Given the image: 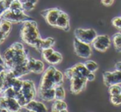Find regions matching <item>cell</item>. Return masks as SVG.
<instances>
[{"mask_svg":"<svg viewBox=\"0 0 121 112\" xmlns=\"http://www.w3.org/2000/svg\"><path fill=\"white\" fill-rule=\"evenodd\" d=\"M3 57L8 69H12L16 66L26 64L29 59L23 45L19 42H15L10 45L3 52Z\"/></svg>","mask_w":121,"mask_h":112,"instance_id":"1","label":"cell"},{"mask_svg":"<svg viewBox=\"0 0 121 112\" xmlns=\"http://www.w3.org/2000/svg\"><path fill=\"white\" fill-rule=\"evenodd\" d=\"M0 64L5 65V62H4V59H3V57L1 55H0Z\"/></svg>","mask_w":121,"mask_h":112,"instance_id":"44","label":"cell"},{"mask_svg":"<svg viewBox=\"0 0 121 112\" xmlns=\"http://www.w3.org/2000/svg\"><path fill=\"white\" fill-rule=\"evenodd\" d=\"M12 29V22L7 21V20L2 19L1 23H0V30L4 32L7 35H9Z\"/></svg>","mask_w":121,"mask_h":112,"instance_id":"23","label":"cell"},{"mask_svg":"<svg viewBox=\"0 0 121 112\" xmlns=\"http://www.w3.org/2000/svg\"><path fill=\"white\" fill-rule=\"evenodd\" d=\"M0 112H3V109L1 108V106H0Z\"/></svg>","mask_w":121,"mask_h":112,"instance_id":"46","label":"cell"},{"mask_svg":"<svg viewBox=\"0 0 121 112\" xmlns=\"http://www.w3.org/2000/svg\"><path fill=\"white\" fill-rule=\"evenodd\" d=\"M9 9L11 10H18V9H22V3L21 0H13V2L12 3L11 6H10Z\"/></svg>","mask_w":121,"mask_h":112,"instance_id":"32","label":"cell"},{"mask_svg":"<svg viewBox=\"0 0 121 112\" xmlns=\"http://www.w3.org/2000/svg\"><path fill=\"white\" fill-rule=\"evenodd\" d=\"M22 3H24V2H32V3H35L36 4V3L38 2V0H21Z\"/></svg>","mask_w":121,"mask_h":112,"instance_id":"43","label":"cell"},{"mask_svg":"<svg viewBox=\"0 0 121 112\" xmlns=\"http://www.w3.org/2000/svg\"><path fill=\"white\" fill-rule=\"evenodd\" d=\"M112 42L115 50L119 53L121 52V31L114 34L112 36Z\"/></svg>","mask_w":121,"mask_h":112,"instance_id":"21","label":"cell"},{"mask_svg":"<svg viewBox=\"0 0 121 112\" xmlns=\"http://www.w3.org/2000/svg\"><path fill=\"white\" fill-rule=\"evenodd\" d=\"M6 69H7V67H6V65H3V64H0V73H2L3 71L6 70Z\"/></svg>","mask_w":121,"mask_h":112,"instance_id":"42","label":"cell"},{"mask_svg":"<svg viewBox=\"0 0 121 112\" xmlns=\"http://www.w3.org/2000/svg\"><path fill=\"white\" fill-rule=\"evenodd\" d=\"M56 28L61 29L65 31H69L70 30V24H69V17L64 12L61 11L60 14H59V17L56 22L55 25Z\"/></svg>","mask_w":121,"mask_h":112,"instance_id":"12","label":"cell"},{"mask_svg":"<svg viewBox=\"0 0 121 112\" xmlns=\"http://www.w3.org/2000/svg\"><path fill=\"white\" fill-rule=\"evenodd\" d=\"M20 36L26 45L40 51L43 39L40 37L36 22L30 19L22 22V26L20 30Z\"/></svg>","mask_w":121,"mask_h":112,"instance_id":"2","label":"cell"},{"mask_svg":"<svg viewBox=\"0 0 121 112\" xmlns=\"http://www.w3.org/2000/svg\"><path fill=\"white\" fill-rule=\"evenodd\" d=\"M22 84H23V81L20 79V78H17L15 79L14 82H13V87L14 88V90L16 91H20L22 90Z\"/></svg>","mask_w":121,"mask_h":112,"instance_id":"33","label":"cell"},{"mask_svg":"<svg viewBox=\"0 0 121 112\" xmlns=\"http://www.w3.org/2000/svg\"><path fill=\"white\" fill-rule=\"evenodd\" d=\"M44 71H45V64H44V63L42 62L41 60L36 59L35 65H34L33 69H32V70H31V73L40 74V73H42Z\"/></svg>","mask_w":121,"mask_h":112,"instance_id":"22","label":"cell"},{"mask_svg":"<svg viewBox=\"0 0 121 112\" xmlns=\"http://www.w3.org/2000/svg\"><path fill=\"white\" fill-rule=\"evenodd\" d=\"M24 108L26 111L31 112H45L48 111L47 107L44 103L40 102V101H37L35 100H32L30 102H28Z\"/></svg>","mask_w":121,"mask_h":112,"instance_id":"13","label":"cell"},{"mask_svg":"<svg viewBox=\"0 0 121 112\" xmlns=\"http://www.w3.org/2000/svg\"><path fill=\"white\" fill-rule=\"evenodd\" d=\"M54 52V50L52 49V47L50 48H46V49H44V50H41V55H42V58L44 59H47L48 58L52 55L53 53Z\"/></svg>","mask_w":121,"mask_h":112,"instance_id":"34","label":"cell"},{"mask_svg":"<svg viewBox=\"0 0 121 112\" xmlns=\"http://www.w3.org/2000/svg\"><path fill=\"white\" fill-rule=\"evenodd\" d=\"M39 97L45 101H52L55 100V88H49L45 90H39Z\"/></svg>","mask_w":121,"mask_h":112,"instance_id":"14","label":"cell"},{"mask_svg":"<svg viewBox=\"0 0 121 112\" xmlns=\"http://www.w3.org/2000/svg\"><path fill=\"white\" fill-rule=\"evenodd\" d=\"M64 76H65L68 79H69V80H71V79L75 77H82V76L81 75V73L78 72V69L75 68L74 65H73V67L69 68V69H66L65 72H64Z\"/></svg>","mask_w":121,"mask_h":112,"instance_id":"20","label":"cell"},{"mask_svg":"<svg viewBox=\"0 0 121 112\" xmlns=\"http://www.w3.org/2000/svg\"><path fill=\"white\" fill-rule=\"evenodd\" d=\"M84 64H85V66L86 67V69H87L88 70H89L90 72H91V73L96 72L97 69H98V68H99L98 64H97L95 62V61H93V60H86V62L84 63Z\"/></svg>","mask_w":121,"mask_h":112,"instance_id":"28","label":"cell"},{"mask_svg":"<svg viewBox=\"0 0 121 112\" xmlns=\"http://www.w3.org/2000/svg\"><path fill=\"white\" fill-rule=\"evenodd\" d=\"M103 82L107 86H110L114 84H121V72L117 69L114 71L104 72Z\"/></svg>","mask_w":121,"mask_h":112,"instance_id":"10","label":"cell"},{"mask_svg":"<svg viewBox=\"0 0 121 112\" xmlns=\"http://www.w3.org/2000/svg\"><path fill=\"white\" fill-rule=\"evenodd\" d=\"M91 45L96 51L105 52L110 47L111 40L107 35H97Z\"/></svg>","mask_w":121,"mask_h":112,"instance_id":"7","label":"cell"},{"mask_svg":"<svg viewBox=\"0 0 121 112\" xmlns=\"http://www.w3.org/2000/svg\"><path fill=\"white\" fill-rule=\"evenodd\" d=\"M55 100H64L65 99L66 92L63 85L56 86L55 87Z\"/></svg>","mask_w":121,"mask_h":112,"instance_id":"24","label":"cell"},{"mask_svg":"<svg viewBox=\"0 0 121 112\" xmlns=\"http://www.w3.org/2000/svg\"><path fill=\"white\" fill-rule=\"evenodd\" d=\"M22 92L26 100L27 103L32 100H35L36 96V89H35V83L31 80H24L23 81Z\"/></svg>","mask_w":121,"mask_h":112,"instance_id":"9","label":"cell"},{"mask_svg":"<svg viewBox=\"0 0 121 112\" xmlns=\"http://www.w3.org/2000/svg\"><path fill=\"white\" fill-rule=\"evenodd\" d=\"M1 1H2V0H0V2H1Z\"/></svg>","mask_w":121,"mask_h":112,"instance_id":"48","label":"cell"},{"mask_svg":"<svg viewBox=\"0 0 121 112\" xmlns=\"http://www.w3.org/2000/svg\"><path fill=\"white\" fill-rule=\"evenodd\" d=\"M55 44V40L52 37H48L46 39H43L41 43V46H40V52H41L42 50L46 48H50L53 45Z\"/></svg>","mask_w":121,"mask_h":112,"instance_id":"25","label":"cell"},{"mask_svg":"<svg viewBox=\"0 0 121 112\" xmlns=\"http://www.w3.org/2000/svg\"><path fill=\"white\" fill-rule=\"evenodd\" d=\"M2 19L7 20L12 23L24 22L27 20H30L31 18L24 13V10H11L8 9L2 15Z\"/></svg>","mask_w":121,"mask_h":112,"instance_id":"3","label":"cell"},{"mask_svg":"<svg viewBox=\"0 0 121 112\" xmlns=\"http://www.w3.org/2000/svg\"><path fill=\"white\" fill-rule=\"evenodd\" d=\"M74 36L75 38L81 40V41L91 44L97 36V33L92 28H77L74 30Z\"/></svg>","mask_w":121,"mask_h":112,"instance_id":"6","label":"cell"},{"mask_svg":"<svg viewBox=\"0 0 121 112\" xmlns=\"http://www.w3.org/2000/svg\"><path fill=\"white\" fill-rule=\"evenodd\" d=\"M61 11L59 8H49V9H45L40 12V15L44 17L47 23L51 26L55 27L56 22L59 17V14H60Z\"/></svg>","mask_w":121,"mask_h":112,"instance_id":"8","label":"cell"},{"mask_svg":"<svg viewBox=\"0 0 121 112\" xmlns=\"http://www.w3.org/2000/svg\"><path fill=\"white\" fill-rule=\"evenodd\" d=\"M54 82H55V86H59V85H63L64 83V74L61 71L56 69L55 73L54 75Z\"/></svg>","mask_w":121,"mask_h":112,"instance_id":"26","label":"cell"},{"mask_svg":"<svg viewBox=\"0 0 121 112\" xmlns=\"http://www.w3.org/2000/svg\"><path fill=\"white\" fill-rule=\"evenodd\" d=\"M56 71V69L53 65L49 66L43 72L41 78L39 85V90H45L49 88L55 87L54 75Z\"/></svg>","mask_w":121,"mask_h":112,"instance_id":"4","label":"cell"},{"mask_svg":"<svg viewBox=\"0 0 121 112\" xmlns=\"http://www.w3.org/2000/svg\"><path fill=\"white\" fill-rule=\"evenodd\" d=\"M115 69H117V70H119L121 72V61H120V62H117L116 64H115Z\"/></svg>","mask_w":121,"mask_h":112,"instance_id":"41","label":"cell"},{"mask_svg":"<svg viewBox=\"0 0 121 112\" xmlns=\"http://www.w3.org/2000/svg\"><path fill=\"white\" fill-rule=\"evenodd\" d=\"M6 98V109L8 112H17L21 110L22 106L19 105L16 98Z\"/></svg>","mask_w":121,"mask_h":112,"instance_id":"15","label":"cell"},{"mask_svg":"<svg viewBox=\"0 0 121 112\" xmlns=\"http://www.w3.org/2000/svg\"><path fill=\"white\" fill-rule=\"evenodd\" d=\"M3 11H2V10H1V9H0V18H1V17H2V15H3Z\"/></svg>","mask_w":121,"mask_h":112,"instance_id":"45","label":"cell"},{"mask_svg":"<svg viewBox=\"0 0 121 112\" xmlns=\"http://www.w3.org/2000/svg\"><path fill=\"white\" fill-rule=\"evenodd\" d=\"M63 60V56L59 52L54 51L47 59H45L47 63L50 64L51 65H56L59 64V63H61Z\"/></svg>","mask_w":121,"mask_h":112,"instance_id":"19","label":"cell"},{"mask_svg":"<svg viewBox=\"0 0 121 112\" xmlns=\"http://www.w3.org/2000/svg\"><path fill=\"white\" fill-rule=\"evenodd\" d=\"M73 48L76 55L82 59H88L92 55L91 44L81 41L76 38L73 40Z\"/></svg>","mask_w":121,"mask_h":112,"instance_id":"5","label":"cell"},{"mask_svg":"<svg viewBox=\"0 0 121 112\" xmlns=\"http://www.w3.org/2000/svg\"><path fill=\"white\" fill-rule=\"evenodd\" d=\"M8 36V35H7V34H5L4 32L0 30V44H3V41L6 40V38Z\"/></svg>","mask_w":121,"mask_h":112,"instance_id":"40","label":"cell"},{"mask_svg":"<svg viewBox=\"0 0 121 112\" xmlns=\"http://www.w3.org/2000/svg\"><path fill=\"white\" fill-rule=\"evenodd\" d=\"M22 8L24 11H31L35 8V3L32 2H24L22 3Z\"/></svg>","mask_w":121,"mask_h":112,"instance_id":"35","label":"cell"},{"mask_svg":"<svg viewBox=\"0 0 121 112\" xmlns=\"http://www.w3.org/2000/svg\"><path fill=\"white\" fill-rule=\"evenodd\" d=\"M35 61H36V59H34V58H29L28 60H27L26 65H27V68H28V69L30 70V73H31L32 69H33L34 65H35Z\"/></svg>","mask_w":121,"mask_h":112,"instance_id":"37","label":"cell"},{"mask_svg":"<svg viewBox=\"0 0 121 112\" xmlns=\"http://www.w3.org/2000/svg\"><path fill=\"white\" fill-rule=\"evenodd\" d=\"M100 2H101V3L104 5V6L109 7V6H111V5L113 4L115 0H100Z\"/></svg>","mask_w":121,"mask_h":112,"instance_id":"39","label":"cell"},{"mask_svg":"<svg viewBox=\"0 0 121 112\" xmlns=\"http://www.w3.org/2000/svg\"><path fill=\"white\" fill-rule=\"evenodd\" d=\"M87 79L84 77H75L70 80V91L74 95H78L86 88Z\"/></svg>","mask_w":121,"mask_h":112,"instance_id":"11","label":"cell"},{"mask_svg":"<svg viewBox=\"0 0 121 112\" xmlns=\"http://www.w3.org/2000/svg\"><path fill=\"white\" fill-rule=\"evenodd\" d=\"M13 2V0H2V1L0 2V9L4 13L5 11L9 9L10 6H11Z\"/></svg>","mask_w":121,"mask_h":112,"instance_id":"31","label":"cell"},{"mask_svg":"<svg viewBox=\"0 0 121 112\" xmlns=\"http://www.w3.org/2000/svg\"><path fill=\"white\" fill-rule=\"evenodd\" d=\"M110 101L114 106H120L121 105V94L110 95Z\"/></svg>","mask_w":121,"mask_h":112,"instance_id":"30","label":"cell"},{"mask_svg":"<svg viewBox=\"0 0 121 112\" xmlns=\"http://www.w3.org/2000/svg\"><path fill=\"white\" fill-rule=\"evenodd\" d=\"M51 111L53 112H67L68 105L64 100H54L51 106Z\"/></svg>","mask_w":121,"mask_h":112,"instance_id":"16","label":"cell"},{"mask_svg":"<svg viewBox=\"0 0 121 112\" xmlns=\"http://www.w3.org/2000/svg\"><path fill=\"white\" fill-rule=\"evenodd\" d=\"M111 23L115 28L121 30V17H116L113 18Z\"/></svg>","mask_w":121,"mask_h":112,"instance_id":"36","label":"cell"},{"mask_svg":"<svg viewBox=\"0 0 121 112\" xmlns=\"http://www.w3.org/2000/svg\"><path fill=\"white\" fill-rule=\"evenodd\" d=\"M109 93H110V95L121 94L120 84H114L109 86Z\"/></svg>","mask_w":121,"mask_h":112,"instance_id":"29","label":"cell"},{"mask_svg":"<svg viewBox=\"0 0 121 112\" xmlns=\"http://www.w3.org/2000/svg\"><path fill=\"white\" fill-rule=\"evenodd\" d=\"M1 93H2V96H3L8 97V98H15L16 97V95H17V91H15L14 88H13V86L3 90Z\"/></svg>","mask_w":121,"mask_h":112,"instance_id":"27","label":"cell"},{"mask_svg":"<svg viewBox=\"0 0 121 112\" xmlns=\"http://www.w3.org/2000/svg\"><path fill=\"white\" fill-rule=\"evenodd\" d=\"M16 78H17V77L14 75V73H13L10 69H7L6 75H5V78H4V82H3V91L5 89H7V88L13 86V82H14V81Z\"/></svg>","mask_w":121,"mask_h":112,"instance_id":"17","label":"cell"},{"mask_svg":"<svg viewBox=\"0 0 121 112\" xmlns=\"http://www.w3.org/2000/svg\"><path fill=\"white\" fill-rule=\"evenodd\" d=\"M7 69L4 71H3L2 73H0V93L3 91V82H4V78L6 75Z\"/></svg>","mask_w":121,"mask_h":112,"instance_id":"38","label":"cell"},{"mask_svg":"<svg viewBox=\"0 0 121 112\" xmlns=\"http://www.w3.org/2000/svg\"><path fill=\"white\" fill-rule=\"evenodd\" d=\"M12 72L14 73V75L17 78H22V76L27 75L28 73H30V70L27 68L26 64H22V65H19V66H16L13 69H10Z\"/></svg>","mask_w":121,"mask_h":112,"instance_id":"18","label":"cell"},{"mask_svg":"<svg viewBox=\"0 0 121 112\" xmlns=\"http://www.w3.org/2000/svg\"><path fill=\"white\" fill-rule=\"evenodd\" d=\"M1 20H2V18H0V23H1Z\"/></svg>","mask_w":121,"mask_h":112,"instance_id":"47","label":"cell"}]
</instances>
